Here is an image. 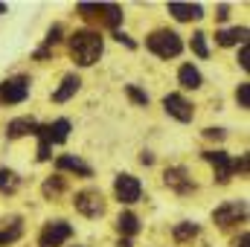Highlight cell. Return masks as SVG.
<instances>
[{
    "label": "cell",
    "mask_w": 250,
    "mask_h": 247,
    "mask_svg": "<svg viewBox=\"0 0 250 247\" xmlns=\"http://www.w3.org/2000/svg\"><path fill=\"white\" fill-rule=\"evenodd\" d=\"M218 47H236V44H248V29L245 26H233V29H218L215 32Z\"/></svg>",
    "instance_id": "obj_14"
},
{
    "label": "cell",
    "mask_w": 250,
    "mask_h": 247,
    "mask_svg": "<svg viewBox=\"0 0 250 247\" xmlns=\"http://www.w3.org/2000/svg\"><path fill=\"white\" fill-rule=\"evenodd\" d=\"M236 102H239V108H250V82H242V84H239Z\"/></svg>",
    "instance_id": "obj_25"
},
{
    "label": "cell",
    "mask_w": 250,
    "mask_h": 247,
    "mask_svg": "<svg viewBox=\"0 0 250 247\" xmlns=\"http://www.w3.org/2000/svg\"><path fill=\"white\" fill-rule=\"evenodd\" d=\"M35 131H38V123H35L32 117H18V120H12L9 128H6V134H9L12 140L26 137V134H35Z\"/></svg>",
    "instance_id": "obj_17"
},
{
    "label": "cell",
    "mask_w": 250,
    "mask_h": 247,
    "mask_svg": "<svg viewBox=\"0 0 250 247\" xmlns=\"http://www.w3.org/2000/svg\"><path fill=\"white\" fill-rule=\"evenodd\" d=\"M56 166H59L62 172H76V175H82V178H90V175H93V169H90L84 160L73 157V154H62V157L56 160Z\"/></svg>",
    "instance_id": "obj_15"
},
{
    "label": "cell",
    "mask_w": 250,
    "mask_h": 247,
    "mask_svg": "<svg viewBox=\"0 0 250 247\" xmlns=\"http://www.w3.org/2000/svg\"><path fill=\"white\" fill-rule=\"evenodd\" d=\"M114 192H117V201L120 204H137L140 195H143V186H140V181L134 175H117Z\"/></svg>",
    "instance_id": "obj_8"
},
{
    "label": "cell",
    "mask_w": 250,
    "mask_h": 247,
    "mask_svg": "<svg viewBox=\"0 0 250 247\" xmlns=\"http://www.w3.org/2000/svg\"><path fill=\"white\" fill-rule=\"evenodd\" d=\"M215 18H218V21H227V18H230V6H224V3H221V6H218V15H215Z\"/></svg>",
    "instance_id": "obj_31"
},
{
    "label": "cell",
    "mask_w": 250,
    "mask_h": 247,
    "mask_svg": "<svg viewBox=\"0 0 250 247\" xmlns=\"http://www.w3.org/2000/svg\"><path fill=\"white\" fill-rule=\"evenodd\" d=\"M163 108H166V114H169V117H175L178 123H189V120L195 117L192 102L184 99L181 93H169V96H163Z\"/></svg>",
    "instance_id": "obj_9"
},
{
    "label": "cell",
    "mask_w": 250,
    "mask_h": 247,
    "mask_svg": "<svg viewBox=\"0 0 250 247\" xmlns=\"http://www.w3.org/2000/svg\"><path fill=\"white\" fill-rule=\"evenodd\" d=\"M3 12H6V3H0V15H3Z\"/></svg>",
    "instance_id": "obj_34"
},
{
    "label": "cell",
    "mask_w": 250,
    "mask_h": 247,
    "mask_svg": "<svg viewBox=\"0 0 250 247\" xmlns=\"http://www.w3.org/2000/svg\"><path fill=\"white\" fill-rule=\"evenodd\" d=\"M146 47H148L157 59H175V56H181L184 41H181V35L172 32V29H157V32H151V35L146 38Z\"/></svg>",
    "instance_id": "obj_3"
},
{
    "label": "cell",
    "mask_w": 250,
    "mask_h": 247,
    "mask_svg": "<svg viewBox=\"0 0 250 247\" xmlns=\"http://www.w3.org/2000/svg\"><path fill=\"white\" fill-rule=\"evenodd\" d=\"M76 12L87 23H99V26H108V29H117L123 23V9L117 3H79Z\"/></svg>",
    "instance_id": "obj_2"
},
{
    "label": "cell",
    "mask_w": 250,
    "mask_h": 247,
    "mask_svg": "<svg viewBox=\"0 0 250 247\" xmlns=\"http://www.w3.org/2000/svg\"><path fill=\"white\" fill-rule=\"evenodd\" d=\"M102 35L93 32V29H79L70 35V56L79 67H90V64L99 62L102 56Z\"/></svg>",
    "instance_id": "obj_1"
},
{
    "label": "cell",
    "mask_w": 250,
    "mask_h": 247,
    "mask_svg": "<svg viewBox=\"0 0 250 247\" xmlns=\"http://www.w3.org/2000/svg\"><path fill=\"white\" fill-rule=\"evenodd\" d=\"M114 38H117L120 44H125V47H131V50H134V41H131V38H128L125 32H120V29H114Z\"/></svg>",
    "instance_id": "obj_29"
},
{
    "label": "cell",
    "mask_w": 250,
    "mask_h": 247,
    "mask_svg": "<svg viewBox=\"0 0 250 247\" xmlns=\"http://www.w3.org/2000/svg\"><path fill=\"white\" fill-rule=\"evenodd\" d=\"M50 143L44 140V137H38V160H50Z\"/></svg>",
    "instance_id": "obj_27"
},
{
    "label": "cell",
    "mask_w": 250,
    "mask_h": 247,
    "mask_svg": "<svg viewBox=\"0 0 250 247\" xmlns=\"http://www.w3.org/2000/svg\"><path fill=\"white\" fill-rule=\"evenodd\" d=\"M21 184V178L12 169H0V192H15Z\"/></svg>",
    "instance_id": "obj_22"
},
{
    "label": "cell",
    "mask_w": 250,
    "mask_h": 247,
    "mask_svg": "<svg viewBox=\"0 0 250 247\" xmlns=\"http://www.w3.org/2000/svg\"><path fill=\"white\" fill-rule=\"evenodd\" d=\"M178 82H181V87H184V90H198L204 79H201L198 67H192V64H184V67L178 70Z\"/></svg>",
    "instance_id": "obj_18"
},
{
    "label": "cell",
    "mask_w": 250,
    "mask_h": 247,
    "mask_svg": "<svg viewBox=\"0 0 250 247\" xmlns=\"http://www.w3.org/2000/svg\"><path fill=\"white\" fill-rule=\"evenodd\" d=\"M59 192H64V178H50L47 184H44V195L50 198V195H59Z\"/></svg>",
    "instance_id": "obj_26"
},
{
    "label": "cell",
    "mask_w": 250,
    "mask_h": 247,
    "mask_svg": "<svg viewBox=\"0 0 250 247\" xmlns=\"http://www.w3.org/2000/svg\"><path fill=\"white\" fill-rule=\"evenodd\" d=\"M192 50H195V56H201V59L209 56V50H207V35H204V32H195V35H192Z\"/></svg>",
    "instance_id": "obj_23"
},
{
    "label": "cell",
    "mask_w": 250,
    "mask_h": 247,
    "mask_svg": "<svg viewBox=\"0 0 250 247\" xmlns=\"http://www.w3.org/2000/svg\"><path fill=\"white\" fill-rule=\"evenodd\" d=\"M245 218H248V204L245 201H227L212 212V221L218 227H230V224H239Z\"/></svg>",
    "instance_id": "obj_6"
},
{
    "label": "cell",
    "mask_w": 250,
    "mask_h": 247,
    "mask_svg": "<svg viewBox=\"0 0 250 247\" xmlns=\"http://www.w3.org/2000/svg\"><path fill=\"white\" fill-rule=\"evenodd\" d=\"M239 64H242V70H250V50H248V44H242V50H239Z\"/></svg>",
    "instance_id": "obj_28"
},
{
    "label": "cell",
    "mask_w": 250,
    "mask_h": 247,
    "mask_svg": "<svg viewBox=\"0 0 250 247\" xmlns=\"http://www.w3.org/2000/svg\"><path fill=\"white\" fill-rule=\"evenodd\" d=\"M169 15L175 18V21H198V18H204V9L198 6V3H178V0H172L169 3Z\"/></svg>",
    "instance_id": "obj_13"
},
{
    "label": "cell",
    "mask_w": 250,
    "mask_h": 247,
    "mask_svg": "<svg viewBox=\"0 0 250 247\" xmlns=\"http://www.w3.org/2000/svg\"><path fill=\"white\" fill-rule=\"evenodd\" d=\"M117 230L123 233L125 239H131V236H137V233H140V218H137L134 212H123V215L117 218Z\"/></svg>",
    "instance_id": "obj_20"
},
{
    "label": "cell",
    "mask_w": 250,
    "mask_h": 247,
    "mask_svg": "<svg viewBox=\"0 0 250 247\" xmlns=\"http://www.w3.org/2000/svg\"><path fill=\"white\" fill-rule=\"evenodd\" d=\"M125 93H128V99H131V102H137V105H148V93H143L137 84H128V87H125Z\"/></svg>",
    "instance_id": "obj_24"
},
{
    "label": "cell",
    "mask_w": 250,
    "mask_h": 247,
    "mask_svg": "<svg viewBox=\"0 0 250 247\" xmlns=\"http://www.w3.org/2000/svg\"><path fill=\"white\" fill-rule=\"evenodd\" d=\"M73 204H76V209H79L82 215H87V218H99V215L105 212V198H102L99 189H82V192H76Z\"/></svg>",
    "instance_id": "obj_4"
},
{
    "label": "cell",
    "mask_w": 250,
    "mask_h": 247,
    "mask_svg": "<svg viewBox=\"0 0 250 247\" xmlns=\"http://www.w3.org/2000/svg\"><path fill=\"white\" fill-rule=\"evenodd\" d=\"M35 137H44L50 145L53 143H64L70 137V120H56V123H50V125H38Z\"/></svg>",
    "instance_id": "obj_12"
},
{
    "label": "cell",
    "mask_w": 250,
    "mask_h": 247,
    "mask_svg": "<svg viewBox=\"0 0 250 247\" xmlns=\"http://www.w3.org/2000/svg\"><path fill=\"white\" fill-rule=\"evenodd\" d=\"M163 181L169 189H175L178 195H189V192H195V181L187 175V169H181V166H175V169H166V175H163Z\"/></svg>",
    "instance_id": "obj_11"
},
{
    "label": "cell",
    "mask_w": 250,
    "mask_h": 247,
    "mask_svg": "<svg viewBox=\"0 0 250 247\" xmlns=\"http://www.w3.org/2000/svg\"><path fill=\"white\" fill-rule=\"evenodd\" d=\"M140 163H143V166H151V163H154V157H151L148 151H143V154H140Z\"/></svg>",
    "instance_id": "obj_32"
},
{
    "label": "cell",
    "mask_w": 250,
    "mask_h": 247,
    "mask_svg": "<svg viewBox=\"0 0 250 247\" xmlns=\"http://www.w3.org/2000/svg\"><path fill=\"white\" fill-rule=\"evenodd\" d=\"M204 160L215 166L218 184H227V181L233 178V172H236V160H233L230 154H224V151H204Z\"/></svg>",
    "instance_id": "obj_10"
},
{
    "label": "cell",
    "mask_w": 250,
    "mask_h": 247,
    "mask_svg": "<svg viewBox=\"0 0 250 247\" xmlns=\"http://www.w3.org/2000/svg\"><path fill=\"white\" fill-rule=\"evenodd\" d=\"M29 96V79L26 76H12L0 84V102L6 105H21Z\"/></svg>",
    "instance_id": "obj_5"
},
{
    "label": "cell",
    "mask_w": 250,
    "mask_h": 247,
    "mask_svg": "<svg viewBox=\"0 0 250 247\" xmlns=\"http://www.w3.org/2000/svg\"><path fill=\"white\" fill-rule=\"evenodd\" d=\"M70 236H73V227L67 221H50L38 236V247H62Z\"/></svg>",
    "instance_id": "obj_7"
},
{
    "label": "cell",
    "mask_w": 250,
    "mask_h": 247,
    "mask_svg": "<svg viewBox=\"0 0 250 247\" xmlns=\"http://www.w3.org/2000/svg\"><path fill=\"white\" fill-rule=\"evenodd\" d=\"M79 84H82V79L76 76V73H70V76H64L62 79V84L53 90V102H67L76 90H79Z\"/></svg>",
    "instance_id": "obj_16"
},
{
    "label": "cell",
    "mask_w": 250,
    "mask_h": 247,
    "mask_svg": "<svg viewBox=\"0 0 250 247\" xmlns=\"http://www.w3.org/2000/svg\"><path fill=\"white\" fill-rule=\"evenodd\" d=\"M117 247H131V239H120V245Z\"/></svg>",
    "instance_id": "obj_33"
},
{
    "label": "cell",
    "mask_w": 250,
    "mask_h": 247,
    "mask_svg": "<svg viewBox=\"0 0 250 247\" xmlns=\"http://www.w3.org/2000/svg\"><path fill=\"white\" fill-rule=\"evenodd\" d=\"M21 236H23V224H21V218H12L9 224H3V227H0V247L18 242Z\"/></svg>",
    "instance_id": "obj_19"
},
{
    "label": "cell",
    "mask_w": 250,
    "mask_h": 247,
    "mask_svg": "<svg viewBox=\"0 0 250 247\" xmlns=\"http://www.w3.org/2000/svg\"><path fill=\"white\" fill-rule=\"evenodd\" d=\"M195 236H198V224L195 221H181L175 227V239L178 242H187V239H195Z\"/></svg>",
    "instance_id": "obj_21"
},
{
    "label": "cell",
    "mask_w": 250,
    "mask_h": 247,
    "mask_svg": "<svg viewBox=\"0 0 250 247\" xmlns=\"http://www.w3.org/2000/svg\"><path fill=\"white\" fill-rule=\"evenodd\" d=\"M204 137H209V140H224V131H221V128H207Z\"/></svg>",
    "instance_id": "obj_30"
}]
</instances>
